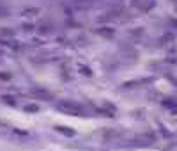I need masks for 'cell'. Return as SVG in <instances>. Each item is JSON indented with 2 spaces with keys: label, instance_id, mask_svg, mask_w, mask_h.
Returning <instances> with one entry per match:
<instances>
[{
  "label": "cell",
  "instance_id": "3",
  "mask_svg": "<svg viewBox=\"0 0 177 151\" xmlns=\"http://www.w3.org/2000/svg\"><path fill=\"white\" fill-rule=\"evenodd\" d=\"M98 34H101V36H105V37H113V28L103 27V28H98Z\"/></svg>",
  "mask_w": 177,
  "mask_h": 151
},
{
  "label": "cell",
  "instance_id": "2",
  "mask_svg": "<svg viewBox=\"0 0 177 151\" xmlns=\"http://www.w3.org/2000/svg\"><path fill=\"white\" fill-rule=\"evenodd\" d=\"M135 5L140 7L142 11H149L154 5V0H135Z\"/></svg>",
  "mask_w": 177,
  "mask_h": 151
},
{
  "label": "cell",
  "instance_id": "1",
  "mask_svg": "<svg viewBox=\"0 0 177 151\" xmlns=\"http://www.w3.org/2000/svg\"><path fill=\"white\" fill-rule=\"evenodd\" d=\"M57 110L64 112V114H69V116H83L85 114V109L76 103V101H71V100H62L57 103Z\"/></svg>",
  "mask_w": 177,
  "mask_h": 151
},
{
  "label": "cell",
  "instance_id": "6",
  "mask_svg": "<svg viewBox=\"0 0 177 151\" xmlns=\"http://www.w3.org/2000/svg\"><path fill=\"white\" fill-rule=\"evenodd\" d=\"M27 112H37V105H27Z\"/></svg>",
  "mask_w": 177,
  "mask_h": 151
},
{
  "label": "cell",
  "instance_id": "7",
  "mask_svg": "<svg viewBox=\"0 0 177 151\" xmlns=\"http://www.w3.org/2000/svg\"><path fill=\"white\" fill-rule=\"evenodd\" d=\"M163 105H165V107H174V105H176V103H174V101H172V100H170V101H163Z\"/></svg>",
  "mask_w": 177,
  "mask_h": 151
},
{
  "label": "cell",
  "instance_id": "4",
  "mask_svg": "<svg viewBox=\"0 0 177 151\" xmlns=\"http://www.w3.org/2000/svg\"><path fill=\"white\" fill-rule=\"evenodd\" d=\"M55 130H57L59 133L67 135V137H73V135H74V132H73V130H66V126H55Z\"/></svg>",
  "mask_w": 177,
  "mask_h": 151
},
{
  "label": "cell",
  "instance_id": "5",
  "mask_svg": "<svg viewBox=\"0 0 177 151\" xmlns=\"http://www.w3.org/2000/svg\"><path fill=\"white\" fill-rule=\"evenodd\" d=\"M32 93H34V94H37V96H41V98H48V100L51 98V96H50V94H48L46 91H41V89H34Z\"/></svg>",
  "mask_w": 177,
  "mask_h": 151
}]
</instances>
